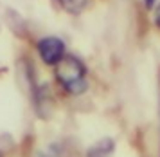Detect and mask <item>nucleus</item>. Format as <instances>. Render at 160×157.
I'll list each match as a JSON object with an SVG mask.
<instances>
[{"instance_id": "obj_1", "label": "nucleus", "mask_w": 160, "mask_h": 157, "mask_svg": "<svg viewBox=\"0 0 160 157\" xmlns=\"http://www.w3.org/2000/svg\"><path fill=\"white\" fill-rule=\"evenodd\" d=\"M56 79L70 94H81L87 90V67L79 58L65 54L56 65Z\"/></svg>"}, {"instance_id": "obj_2", "label": "nucleus", "mask_w": 160, "mask_h": 157, "mask_svg": "<svg viewBox=\"0 0 160 157\" xmlns=\"http://www.w3.org/2000/svg\"><path fill=\"white\" fill-rule=\"evenodd\" d=\"M38 52L47 65H56L65 58V43L58 36H45L38 42Z\"/></svg>"}, {"instance_id": "obj_3", "label": "nucleus", "mask_w": 160, "mask_h": 157, "mask_svg": "<svg viewBox=\"0 0 160 157\" xmlns=\"http://www.w3.org/2000/svg\"><path fill=\"white\" fill-rule=\"evenodd\" d=\"M115 152V141L113 139H101L94 146H90L87 152V157H113Z\"/></svg>"}, {"instance_id": "obj_4", "label": "nucleus", "mask_w": 160, "mask_h": 157, "mask_svg": "<svg viewBox=\"0 0 160 157\" xmlns=\"http://www.w3.org/2000/svg\"><path fill=\"white\" fill-rule=\"evenodd\" d=\"M58 2L65 7L67 11H70V13H79L81 9L87 6L88 0H58Z\"/></svg>"}, {"instance_id": "obj_5", "label": "nucleus", "mask_w": 160, "mask_h": 157, "mask_svg": "<svg viewBox=\"0 0 160 157\" xmlns=\"http://www.w3.org/2000/svg\"><path fill=\"white\" fill-rule=\"evenodd\" d=\"M155 24L160 27V6L157 7V11H155Z\"/></svg>"}, {"instance_id": "obj_6", "label": "nucleus", "mask_w": 160, "mask_h": 157, "mask_svg": "<svg viewBox=\"0 0 160 157\" xmlns=\"http://www.w3.org/2000/svg\"><path fill=\"white\" fill-rule=\"evenodd\" d=\"M153 4H155V0H146V6H148V7H151Z\"/></svg>"}]
</instances>
